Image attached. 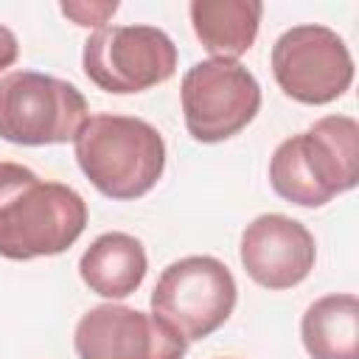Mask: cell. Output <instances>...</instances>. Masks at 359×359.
I'll return each mask as SVG.
<instances>
[{"label": "cell", "mask_w": 359, "mask_h": 359, "mask_svg": "<svg viewBox=\"0 0 359 359\" xmlns=\"http://www.w3.org/2000/svg\"><path fill=\"white\" fill-rule=\"evenodd\" d=\"M87 227V202L20 163H0V255L48 258L70 250Z\"/></svg>", "instance_id": "obj_1"}, {"label": "cell", "mask_w": 359, "mask_h": 359, "mask_svg": "<svg viewBox=\"0 0 359 359\" xmlns=\"http://www.w3.org/2000/svg\"><path fill=\"white\" fill-rule=\"evenodd\" d=\"M272 191L300 208H323L359 182V123L325 115L286 137L269 160Z\"/></svg>", "instance_id": "obj_2"}, {"label": "cell", "mask_w": 359, "mask_h": 359, "mask_svg": "<svg viewBox=\"0 0 359 359\" xmlns=\"http://www.w3.org/2000/svg\"><path fill=\"white\" fill-rule=\"evenodd\" d=\"M81 174L109 199L149 194L165 171V140L143 118L90 115L73 140Z\"/></svg>", "instance_id": "obj_3"}, {"label": "cell", "mask_w": 359, "mask_h": 359, "mask_svg": "<svg viewBox=\"0 0 359 359\" xmlns=\"http://www.w3.org/2000/svg\"><path fill=\"white\" fill-rule=\"evenodd\" d=\"M90 118L87 98L65 79L14 70L0 79V137L17 146L76 140Z\"/></svg>", "instance_id": "obj_4"}, {"label": "cell", "mask_w": 359, "mask_h": 359, "mask_svg": "<svg viewBox=\"0 0 359 359\" xmlns=\"http://www.w3.org/2000/svg\"><path fill=\"white\" fill-rule=\"evenodd\" d=\"M236 297V278L219 258L188 255L160 272L149 306L185 342H196L230 320Z\"/></svg>", "instance_id": "obj_5"}, {"label": "cell", "mask_w": 359, "mask_h": 359, "mask_svg": "<svg viewBox=\"0 0 359 359\" xmlns=\"http://www.w3.org/2000/svg\"><path fill=\"white\" fill-rule=\"evenodd\" d=\"M177 45L154 25H104L87 36L81 65L87 79L115 95L143 93L177 70Z\"/></svg>", "instance_id": "obj_6"}, {"label": "cell", "mask_w": 359, "mask_h": 359, "mask_svg": "<svg viewBox=\"0 0 359 359\" xmlns=\"http://www.w3.org/2000/svg\"><path fill=\"white\" fill-rule=\"evenodd\" d=\"M185 129L199 143H222L238 135L261 109L255 76L233 59H205L185 70L182 87Z\"/></svg>", "instance_id": "obj_7"}, {"label": "cell", "mask_w": 359, "mask_h": 359, "mask_svg": "<svg viewBox=\"0 0 359 359\" xmlns=\"http://www.w3.org/2000/svg\"><path fill=\"white\" fill-rule=\"evenodd\" d=\"M272 76L283 95L323 107L351 87L353 56L345 39L328 25H292L272 45Z\"/></svg>", "instance_id": "obj_8"}, {"label": "cell", "mask_w": 359, "mask_h": 359, "mask_svg": "<svg viewBox=\"0 0 359 359\" xmlns=\"http://www.w3.org/2000/svg\"><path fill=\"white\" fill-rule=\"evenodd\" d=\"M73 348L79 359H182L188 342L157 314L101 303L76 323Z\"/></svg>", "instance_id": "obj_9"}, {"label": "cell", "mask_w": 359, "mask_h": 359, "mask_svg": "<svg viewBox=\"0 0 359 359\" xmlns=\"http://www.w3.org/2000/svg\"><path fill=\"white\" fill-rule=\"evenodd\" d=\"M238 258L258 286L292 289L309 278L317 244L303 222L283 213H261L244 227Z\"/></svg>", "instance_id": "obj_10"}, {"label": "cell", "mask_w": 359, "mask_h": 359, "mask_svg": "<svg viewBox=\"0 0 359 359\" xmlns=\"http://www.w3.org/2000/svg\"><path fill=\"white\" fill-rule=\"evenodd\" d=\"M149 261L143 244L121 230L101 233L81 255L79 275L84 286L107 300L129 297L146 278Z\"/></svg>", "instance_id": "obj_11"}, {"label": "cell", "mask_w": 359, "mask_h": 359, "mask_svg": "<svg viewBox=\"0 0 359 359\" xmlns=\"http://www.w3.org/2000/svg\"><path fill=\"white\" fill-rule=\"evenodd\" d=\"M191 25L213 59L238 62L258 36L264 6L258 0H191Z\"/></svg>", "instance_id": "obj_12"}, {"label": "cell", "mask_w": 359, "mask_h": 359, "mask_svg": "<svg viewBox=\"0 0 359 359\" xmlns=\"http://www.w3.org/2000/svg\"><path fill=\"white\" fill-rule=\"evenodd\" d=\"M300 339L311 359H359V297L339 292L314 300L300 320Z\"/></svg>", "instance_id": "obj_13"}, {"label": "cell", "mask_w": 359, "mask_h": 359, "mask_svg": "<svg viewBox=\"0 0 359 359\" xmlns=\"http://www.w3.org/2000/svg\"><path fill=\"white\" fill-rule=\"evenodd\" d=\"M65 17H70L76 25L81 28H104V22L118 11L115 0H104V3H87V0H67L59 6Z\"/></svg>", "instance_id": "obj_14"}, {"label": "cell", "mask_w": 359, "mask_h": 359, "mask_svg": "<svg viewBox=\"0 0 359 359\" xmlns=\"http://www.w3.org/2000/svg\"><path fill=\"white\" fill-rule=\"evenodd\" d=\"M17 56H20V42H17L14 31L0 25V70L11 67L17 62Z\"/></svg>", "instance_id": "obj_15"}]
</instances>
